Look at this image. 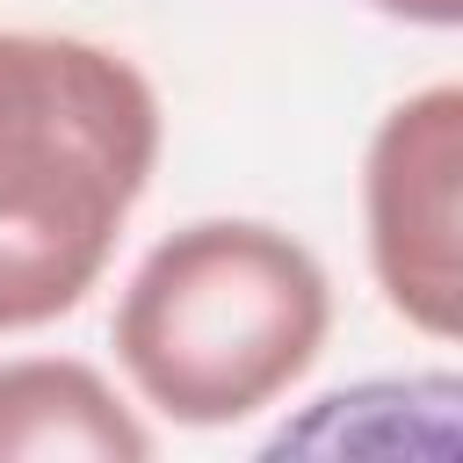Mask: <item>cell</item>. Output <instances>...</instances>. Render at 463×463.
<instances>
[{
	"label": "cell",
	"instance_id": "cell-1",
	"mask_svg": "<svg viewBox=\"0 0 463 463\" xmlns=\"http://www.w3.org/2000/svg\"><path fill=\"white\" fill-rule=\"evenodd\" d=\"M152 80L58 29H0V340L87 304L159 174Z\"/></svg>",
	"mask_w": 463,
	"mask_h": 463
},
{
	"label": "cell",
	"instance_id": "cell-2",
	"mask_svg": "<svg viewBox=\"0 0 463 463\" xmlns=\"http://www.w3.org/2000/svg\"><path fill=\"white\" fill-rule=\"evenodd\" d=\"M333 333V282L268 217H195L123 282L109 340L137 405L174 427H239L282 405Z\"/></svg>",
	"mask_w": 463,
	"mask_h": 463
},
{
	"label": "cell",
	"instance_id": "cell-3",
	"mask_svg": "<svg viewBox=\"0 0 463 463\" xmlns=\"http://www.w3.org/2000/svg\"><path fill=\"white\" fill-rule=\"evenodd\" d=\"M362 246L383 304L434 347L463 326V87L391 101L362 152Z\"/></svg>",
	"mask_w": 463,
	"mask_h": 463
},
{
	"label": "cell",
	"instance_id": "cell-4",
	"mask_svg": "<svg viewBox=\"0 0 463 463\" xmlns=\"http://www.w3.org/2000/svg\"><path fill=\"white\" fill-rule=\"evenodd\" d=\"M152 427L80 354L0 362V463H145Z\"/></svg>",
	"mask_w": 463,
	"mask_h": 463
},
{
	"label": "cell",
	"instance_id": "cell-5",
	"mask_svg": "<svg viewBox=\"0 0 463 463\" xmlns=\"http://www.w3.org/2000/svg\"><path fill=\"white\" fill-rule=\"evenodd\" d=\"M369 7L391 22H412V29H456L463 22V0H369Z\"/></svg>",
	"mask_w": 463,
	"mask_h": 463
}]
</instances>
